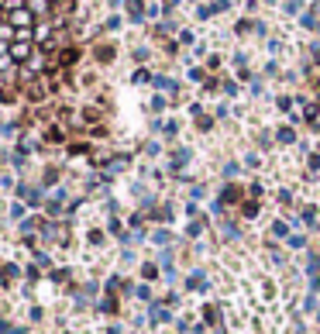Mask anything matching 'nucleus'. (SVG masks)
I'll list each match as a JSON object with an SVG mask.
<instances>
[{
	"mask_svg": "<svg viewBox=\"0 0 320 334\" xmlns=\"http://www.w3.org/2000/svg\"><path fill=\"white\" fill-rule=\"evenodd\" d=\"M221 200H224V203H238V200H241V186L227 183V186H224V193H221Z\"/></svg>",
	"mask_w": 320,
	"mask_h": 334,
	"instance_id": "9d476101",
	"label": "nucleus"
},
{
	"mask_svg": "<svg viewBox=\"0 0 320 334\" xmlns=\"http://www.w3.org/2000/svg\"><path fill=\"white\" fill-rule=\"evenodd\" d=\"M31 231H35V220L24 217V220H21V235H31Z\"/></svg>",
	"mask_w": 320,
	"mask_h": 334,
	"instance_id": "79ce46f5",
	"label": "nucleus"
},
{
	"mask_svg": "<svg viewBox=\"0 0 320 334\" xmlns=\"http://www.w3.org/2000/svg\"><path fill=\"white\" fill-rule=\"evenodd\" d=\"M151 245H162V248H169V245H172V231H155V235H151Z\"/></svg>",
	"mask_w": 320,
	"mask_h": 334,
	"instance_id": "dca6fc26",
	"label": "nucleus"
},
{
	"mask_svg": "<svg viewBox=\"0 0 320 334\" xmlns=\"http://www.w3.org/2000/svg\"><path fill=\"white\" fill-rule=\"evenodd\" d=\"M310 62L320 66V45H310Z\"/></svg>",
	"mask_w": 320,
	"mask_h": 334,
	"instance_id": "864d4df0",
	"label": "nucleus"
},
{
	"mask_svg": "<svg viewBox=\"0 0 320 334\" xmlns=\"http://www.w3.org/2000/svg\"><path fill=\"white\" fill-rule=\"evenodd\" d=\"M189 197L200 200V197H207V190H203V186H193V190H189Z\"/></svg>",
	"mask_w": 320,
	"mask_h": 334,
	"instance_id": "052dcab7",
	"label": "nucleus"
},
{
	"mask_svg": "<svg viewBox=\"0 0 320 334\" xmlns=\"http://www.w3.org/2000/svg\"><path fill=\"white\" fill-rule=\"evenodd\" d=\"M286 245H289L293 252H303V248H306V238H303V235H289V238H286Z\"/></svg>",
	"mask_w": 320,
	"mask_h": 334,
	"instance_id": "aec40b11",
	"label": "nucleus"
},
{
	"mask_svg": "<svg viewBox=\"0 0 320 334\" xmlns=\"http://www.w3.org/2000/svg\"><path fill=\"white\" fill-rule=\"evenodd\" d=\"M210 128H214V118H207V114H203V118H196V131H200V135H207Z\"/></svg>",
	"mask_w": 320,
	"mask_h": 334,
	"instance_id": "2f4dec72",
	"label": "nucleus"
},
{
	"mask_svg": "<svg viewBox=\"0 0 320 334\" xmlns=\"http://www.w3.org/2000/svg\"><path fill=\"white\" fill-rule=\"evenodd\" d=\"M306 169H310V173H320V152H310V155H306Z\"/></svg>",
	"mask_w": 320,
	"mask_h": 334,
	"instance_id": "473e14b6",
	"label": "nucleus"
},
{
	"mask_svg": "<svg viewBox=\"0 0 320 334\" xmlns=\"http://www.w3.org/2000/svg\"><path fill=\"white\" fill-rule=\"evenodd\" d=\"M141 279H145V283H155V279H158V265H155V262H145V265H141Z\"/></svg>",
	"mask_w": 320,
	"mask_h": 334,
	"instance_id": "4468645a",
	"label": "nucleus"
},
{
	"mask_svg": "<svg viewBox=\"0 0 320 334\" xmlns=\"http://www.w3.org/2000/svg\"><path fill=\"white\" fill-rule=\"evenodd\" d=\"M179 45H193V31H179Z\"/></svg>",
	"mask_w": 320,
	"mask_h": 334,
	"instance_id": "13d9d810",
	"label": "nucleus"
},
{
	"mask_svg": "<svg viewBox=\"0 0 320 334\" xmlns=\"http://www.w3.org/2000/svg\"><path fill=\"white\" fill-rule=\"evenodd\" d=\"M269 52H272V55H279V52H283V38H272V41H269Z\"/></svg>",
	"mask_w": 320,
	"mask_h": 334,
	"instance_id": "de8ad7c7",
	"label": "nucleus"
},
{
	"mask_svg": "<svg viewBox=\"0 0 320 334\" xmlns=\"http://www.w3.org/2000/svg\"><path fill=\"white\" fill-rule=\"evenodd\" d=\"M7 220H24V207H21V203H11V207H7Z\"/></svg>",
	"mask_w": 320,
	"mask_h": 334,
	"instance_id": "412c9836",
	"label": "nucleus"
},
{
	"mask_svg": "<svg viewBox=\"0 0 320 334\" xmlns=\"http://www.w3.org/2000/svg\"><path fill=\"white\" fill-rule=\"evenodd\" d=\"M224 93H227V97H238V93H241V86H238L234 79H227V83H224Z\"/></svg>",
	"mask_w": 320,
	"mask_h": 334,
	"instance_id": "c9c22d12",
	"label": "nucleus"
},
{
	"mask_svg": "<svg viewBox=\"0 0 320 334\" xmlns=\"http://www.w3.org/2000/svg\"><path fill=\"white\" fill-rule=\"evenodd\" d=\"M103 28H107V31H117V28H121V18H117V14H111V18H107V24H103Z\"/></svg>",
	"mask_w": 320,
	"mask_h": 334,
	"instance_id": "37998d69",
	"label": "nucleus"
},
{
	"mask_svg": "<svg viewBox=\"0 0 320 334\" xmlns=\"http://www.w3.org/2000/svg\"><path fill=\"white\" fill-rule=\"evenodd\" d=\"M272 238H289V224L286 220H276L272 224Z\"/></svg>",
	"mask_w": 320,
	"mask_h": 334,
	"instance_id": "bb28decb",
	"label": "nucleus"
},
{
	"mask_svg": "<svg viewBox=\"0 0 320 334\" xmlns=\"http://www.w3.org/2000/svg\"><path fill=\"white\" fill-rule=\"evenodd\" d=\"M251 93H255V97H262V93H265V83H262V79H255V83H251Z\"/></svg>",
	"mask_w": 320,
	"mask_h": 334,
	"instance_id": "5fc2aeb1",
	"label": "nucleus"
},
{
	"mask_svg": "<svg viewBox=\"0 0 320 334\" xmlns=\"http://www.w3.org/2000/svg\"><path fill=\"white\" fill-rule=\"evenodd\" d=\"M221 62H224L221 55H210V59H207V66H210V69H221Z\"/></svg>",
	"mask_w": 320,
	"mask_h": 334,
	"instance_id": "0e129e2a",
	"label": "nucleus"
},
{
	"mask_svg": "<svg viewBox=\"0 0 320 334\" xmlns=\"http://www.w3.org/2000/svg\"><path fill=\"white\" fill-rule=\"evenodd\" d=\"M303 220L306 228H317V207H303Z\"/></svg>",
	"mask_w": 320,
	"mask_h": 334,
	"instance_id": "c85d7f7f",
	"label": "nucleus"
},
{
	"mask_svg": "<svg viewBox=\"0 0 320 334\" xmlns=\"http://www.w3.org/2000/svg\"><path fill=\"white\" fill-rule=\"evenodd\" d=\"M238 173H241V162H227V165H224V179H231V183H234Z\"/></svg>",
	"mask_w": 320,
	"mask_h": 334,
	"instance_id": "7c9ffc66",
	"label": "nucleus"
},
{
	"mask_svg": "<svg viewBox=\"0 0 320 334\" xmlns=\"http://www.w3.org/2000/svg\"><path fill=\"white\" fill-rule=\"evenodd\" d=\"M107 334H121V324H111V327H107Z\"/></svg>",
	"mask_w": 320,
	"mask_h": 334,
	"instance_id": "69168bd1",
	"label": "nucleus"
},
{
	"mask_svg": "<svg viewBox=\"0 0 320 334\" xmlns=\"http://www.w3.org/2000/svg\"><path fill=\"white\" fill-rule=\"evenodd\" d=\"M186 290H193V293H207V290H210V283H207V275H203V269H193V272L186 275Z\"/></svg>",
	"mask_w": 320,
	"mask_h": 334,
	"instance_id": "20e7f679",
	"label": "nucleus"
},
{
	"mask_svg": "<svg viewBox=\"0 0 320 334\" xmlns=\"http://www.w3.org/2000/svg\"><path fill=\"white\" fill-rule=\"evenodd\" d=\"M248 31H255V21H251V18H245V21L234 24V35H248Z\"/></svg>",
	"mask_w": 320,
	"mask_h": 334,
	"instance_id": "b1692460",
	"label": "nucleus"
},
{
	"mask_svg": "<svg viewBox=\"0 0 320 334\" xmlns=\"http://www.w3.org/2000/svg\"><path fill=\"white\" fill-rule=\"evenodd\" d=\"M124 7H128V21H131V24H141V21L148 18V4H145V0H128Z\"/></svg>",
	"mask_w": 320,
	"mask_h": 334,
	"instance_id": "7ed1b4c3",
	"label": "nucleus"
},
{
	"mask_svg": "<svg viewBox=\"0 0 320 334\" xmlns=\"http://www.w3.org/2000/svg\"><path fill=\"white\" fill-rule=\"evenodd\" d=\"M0 186H4V190H14V176H7V173H0Z\"/></svg>",
	"mask_w": 320,
	"mask_h": 334,
	"instance_id": "8fccbe9b",
	"label": "nucleus"
},
{
	"mask_svg": "<svg viewBox=\"0 0 320 334\" xmlns=\"http://www.w3.org/2000/svg\"><path fill=\"white\" fill-rule=\"evenodd\" d=\"M24 272H28V279H31V283H35V279H41V265H35V262H31Z\"/></svg>",
	"mask_w": 320,
	"mask_h": 334,
	"instance_id": "4c0bfd02",
	"label": "nucleus"
},
{
	"mask_svg": "<svg viewBox=\"0 0 320 334\" xmlns=\"http://www.w3.org/2000/svg\"><path fill=\"white\" fill-rule=\"evenodd\" d=\"M241 214H245V217H255V214H258V207H255V200H248L245 207H241Z\"/></svg>",
	"mask_w": 320,
	"mask_h": 334,
	"instance_id": "a19ab883",
	"label": "nucleus"
},
{
	"mask_svg": "<svg viewBox=\"0 0 320 334\" xmlns=\"http://www.w3.org/2000/svg\"><path fill=\"white\" fill-rule=\"evenodd\" d=\"M134 59L145 62V59H148V48H145V45H141V48H134Z\"/></svg>",
	"mask_w": 320,
	"mask_h": 334,
	"instance_id": "bf43d9fd",
	"label": "nucleus"
},
{
	"mask_svg": "<svg viewBox=\"0 0 320 334\" xmlns=\"http://www.w3.org/2000/svg\"><path fill=\"white\" fill-rule=\"evenodd\" d=\"M151 79H155V76H151L148 69H145V66H141V69H134V76H131V83H138V86H141V83H151Z\"/></svg>",
	"mask_w": 320,
	"mask_h": 334,
	"instance_id": "4be33fe9",
	"label": "nucleus"
},
{
	"mask_svg": "<svg viewBox=\"0 0 320 334\" xmlns=\"http://www.w3.org/2000/svg\"><path fill=\"white\" fill-rule=\"evenodd\" d=\"M166 107H169V100L162 97V93H155V97L148 100V110H151V114H162V110H166Z\"/></svg>",
	"mask_w": 320,
	"mask_h": 334,
	"instance_id": "f8f14e48",
	"label": "nucleus"
},
{
	"mask_svg": "<svg viewBox=\"0 0 320 334\" xmlns=\"http://www.w3.org/2000/svg\"><path fill=\"white\" fill-rule=\"evenodd\" d=\"M18 275H21V269L14 265V262H4V265H0V286H11Z\"/></svg>",
	"mask_w": 320,
	"mask_h": 334,
	"instance_id": "423d86ee",
	"label": "nucleus"
},
{
	"mask_svg": "<svg viewBox=\"0 0 320 334\" xmlns=\"http://www.w3.org/2000/svg\"><path fill=\"white\" fill-rule=\"evenodd\" d=\"M35 52H38V48H35V45H31V41H28V38H18V41H14V45H11V59L18 62V66H24V62L31 59Z\"/></svg>",
	"mask_w": 320,
	"mask_h": 334,
	"instance_id": "f03ea898",
	"label": "nucleus"
},
{
	"mask_svg": "<svg viewBox=\"0 0 320 334\" xmlns=\"http://www.w3.org/2000/svg\"><path fill=\"white\" fill-rule=\"evenodd\" d=\"M189 114L193 118H203V103H189Z\"/></svg>",
	"mask_w": 320,
	"mask_h": 334,
	"instance_id": "4d7b16f0",
	"label": "nucleus"
},
{
	"mask_svg": "<svg viewBox=\"0 0 320 334\" xmlns=\"http://www.w3.org/2000/svg\"><path fill=\"white\" fill-rule=\"evenodd\" d=\"M35 18H38V14L31 11V7H18V11H11V14H7V21H11L18 31H35V24H38Z\"/></svg>",
	"mask_w": 320,
	"mask_h": 334,
	"instance_id": "f257e3e1",
	"label": "nucleus"
},
{
	"mask_svg": "<svg viewBox=\"0 0 320 334\" xmlns=\"http://www.w3.org/2000/svg\"><path fill=\"white\" fill-rule=\"evenodd\" d=\"M303 310H306V314H313V310H317V300H313V293L306 296V303H303Z\"/></svg>",
	"mask_w": 320,
	"mask_h": 334,
	"instance_id": "603ef678",
	"label": "nucleus"
},
{
	"mask_svg": "<svg viewBox=\"0 0 320 334\" xmlns=\"http://www.w3.org/2000/svg\"><path fill=\"white\" fill-rule=\"evenodd\" d=\"M303 11V0H283V14H289V18H296Z\"/></svg>",
	"mask_w": 320,
	"mask_h": 334,
	"instance_id": "2eb2a0df",
	"label": "nucleus"
},
{
	"mask_svg": "<svg viewBox=\"0 0 320 334\" xmlns=\"http://www.w3.org/2000/svg\"><path fill=\"white\" fill-rule=\"evenodd\" d=\"M241 165H245V169H258V165H262V155H258V152H248Z\"/></svg>",
	"mask_w": 320,
	"mask_h": 334,
	"instance_id": "a878e982",
	"label": "nucleus"
},
{
	"mask_svg": "<svg viewBox=\"0 0 320 334\" xmlns=\"http://www.w3.org/2000/svg\"><path fill=\"white\" fill-rule=\"evenodd\" d=\"M262 193H265V183H258V179H255V183L248 186V197H251V200H262Z\"/></svg>",
	"mask_w": 320,
	"mask_h": 334,
	"instance_id": "c756f323",
	"label": "nucleus"
},
{
	"mask_svg": "<svg viewBox=\"0 0 320 334\" xmlns=\"http://www.w3.org/2000/svg\"><path fill=\"white\" fill-rule=\"evenodd\" d=\"M214 11H217V14H224V11H231V0H214Z\"/></svg>",
	"mask_w": 320,
	"mask_h": 334,
	"instance_id": "09e8293b",
	"label": "nucleus"
},
{
	"mask_svg": "<svg viewBox=\"0 0 320 334\" xmlns=\"http://www.w3.org/2000/svg\"><path fill=\"white\" fill-rule=\"evenodd\" d=\"M0 334H28V327H14L11 320H0Z\"/></svg>",
	"mask_w": 320,
	"mask_h": 334,
	"instance_id": "cd10ccee",
	"label": "nucleus"
},
{
	"mask_svg": "<svg viewBox=\"0 0 320 334\" xmlns=\"http://www.w3.org/2000/svg\"><path fill=\"white\" fill-rule=\"evenodd\" d=\"M28 7L35 11L38 18H48L52 14V0H28Z\"/></svg>",
	"mask_w": 320,
	"mask_h": 334,
	"instance_id": "6e6552de",
	"label": "nucleus"
},
{
	"mask_svg": "<svg viewBox=\"0 0 320 334\" xmlns=\"http://www.w3.org/2000/svg\"><path fill=\"white\" fill-rule=\"evenodd\" d=\"M151 83H155L162 93H179V83H176V79H169V76H155Z\"/></svg>",
	"mask_w": 320,
	"mask_h": 334,
	"instance_id": "0eeeda50",
	"label": "nucleus"
},
{
	"mask_svg": "<svg viewBox=\"0 0 320 334\" xmlns=\"http://www.w3.org/2000/svg\"><path fill=\"white\" fill-rule=\"evenodd\" d=\"M107 235H114V238H121V235H124V224H121L117 217H111V220H107Z\"/></svg>",
	"mask_w": 320,
	"mask_h": 334,
	"instance_id": "393cba45",
	"label": "nucleus"
},
{
	"mask_svg": "<svg viewBox=\"0 0 320 334\" xmlns=\"http://www.w3.org/2000/svg\"><path fill=\"white\" fill-rule=\"evenodd\" d=\"M134 296H138V300H145V303H151V290H148V286H138Z\"/></svg>",
	"mask_w": 320,
	"mask_h": 334,
	"instance_id": "58836bf2",
	"label": "nucleus"
},
{
	"mask_svg": "<svg viewBox=\"0 0 320 334\" xmlns=\"http://www.w3.org/2000/svg\"><path fill=\"white\" fill-rule=\"evenodd\" d=\"M145 152H148V155H158L162 148H158V141H148V145H145Z\"/></svg>",
	"mask_w": 320,
	"mask_h": 334,
	"instance_id": "680f3d73",
	"label": "nucleus"
},
{
	"mask_svg": "<svg viewBox=\"0 0 320 334\" xmlns=\"http://www.w3.org/2000/svg\"><path fill=\"white\" fill-rule=\"evenodd\" d=\"M317 324H320V310H317Z\"/></svg>",
	"mask_w": 320,
	"mask_h": 334,
	"instance_id": "338daca9",
	"label": "nucleus"
},
{
	"mask_svg": "<svg viewBox=\"0 0 320 334\" xmlns=\"http://www.w3.org/2000/svg\"><path fill=\"white\" fill-rule=\"evenodd\" d=\"M162 131H166V138H176V135H179V121H166Z\"/></svg>",
	"mask_w": 320,
	"mask_h": 334,
	"instance_id": "f704fd0d",
	"label": "nucleus"
},
{
	"mask_svg": "<svg viewBox=\"0 0 320 334\" xmlns=\"http://www.w3.org/2000/svg\"><path fill=\"white\" fill-rule=\"evenodd\" d=\"M276 73H279V62L269 59V62H265V76H276Z\"/></svg>",
	"mask_w": 320,
	"mask_h": 334,
	"instance_id": "49530a36",
	"label": "nucleus"
},
{
	"mask_svg": "<svg viewBox=\"0 0 320 334\" xmlns=\"http://www.w3.org/2000/svg\"><path fill=\"white\" fill-rule=\"evenodd\" d=\"M103 238H107V231H100V228H90V231H86V245H93V248H103Z\"/></svg>",
	"mask_w": 320,
	"mask_h": 334,
	"instance_id": "9b49d317",
	"label": "nucleus"
},
{
	"mask_svg": "<svg viewBox=\"0 0 320 334\" xmlns=\"http://www.w3.org/2000/svg\"><path fill=\"white\" fill-rule=\"evenodd\" d=\"M141 220H145V217H141V214H131V217H128V224H131L134 231H141Z\"/></svg>",
	"mask_w": 320,
	"mask_h": 334,
	"instance_id": "3c124183",
	"label": "nucleus"
},
{
	"mask_svg": "<svg viewBox=\"0 0 320 334\" xmlns=\"http://www.w3.org/2000/svg\"><path fill=\"white\" fill-rule=\"evenodd\" d=\"M214 14H217V11H214V4H200V7H196V21H210Z\"/></svg>",
	"mask_w": 320,
	"mask_h": 334,
	"instance_id": "6ab92c4d",
	"label": "nucleus"
},
{
	"mask_svg": "<svg viewBox=\"0 0 320 334\" xmlns=\"http://www.w3.org/2000/svg\"><path fill=\"white\" fill-rule=\"evenodd\" d=\"M255 35H258V38H265V35H269V28H265V21H255Z\"/></svg>",
	"mask_w": 320,
	"mask_h": 334,
	"instance_id": "6e6d98bb",
	"label": "nucleus"
},
{
	"mask_svg": "<svg viewBox=\"0 0 320 334\" xmlns=\"http://www.w3.org/2000/svg\"><path fill=\"white\" fill-rule=\"evenodd\" d=\"M52 279H56V283H66V279H69V269H52Z\"/></svg>",
	"mask_w": 320,
	"mask_h": 334,
	"instance_id": "a18cd8bd",
	"label": "nucleus"
},
{
	"mask_svg": "<svg viewBox=\"0 0 320 334\" xmlns=\"http://www.w3.org/2000/svg\"><path fill=\"white\" fill-rule=\"evenodd\" d=\"M224 235L238 241V238H241V228H238V224H224Z\"/></svg>",
	"mask_w": 320,
	"mask_h": 334,
	"instance_id": "e433bc0d",
	"label": "nucleus"
},
{
	"mask_svg": "<svg viewBox=\"0 0 320 334\" xmlns=\"http://www.w3.org/2000/svg\"><path fill=\"white\" fill-rule=\"evenodd\" d=\"M272 135H276V131H272ZM269 135V131H262V135H258V145H262V148H269V145H272V141H276V138Z\"/></svg>",
	"mask_w": 320,
	"mask_h": 334,
	"instance_id": "c03bdc74",
	"label": "nucleus"
},
{
	"mask_svg": "<svg viewBox=\"0 0 320 334\" xmlns=\"http://www.w3.org/2000/svg\"><path fill=\"white\" fill-rule=\"evenodd\" d=\"M189 158H193V148H186V145H183V148H176V152L169 155V169H172V173H179Z\"/></svg>",
	"mask_w": 320,
	"mask_h": 334,
	"instance_id": "39448f33",
	"label": "nucleus"
},
{
	"mask_svg": "<svg viewBox=\"0 0 320 334\" xmlns=\"http://www.w3.org/2000/svg\"><path fill=\"white\" fill-rule=\"evenodd\" d=\"M117 286H121V279H117V275H111V279H107V293H114Z\"/></svg>",
	"mask_w": 320,
	"mask_h": 334,
	"instance_id": "e2e57ef3",
	"label": "nucleus"
},
{
	"mask_svg": "<svg viewBox=\"0 0 320 334\" xmlns=\"http://www.w3.org/2000/svg\"><path fill=\"white\" fill-rule=\"evenodd\" d=\"M189 79H193V83H207V73H203L200 66H189Z\"/></svg>",
	"mask_w": 320,
	"mask_h": 334,
	"instance_id": "72a5a7b5",
	"label": "nucleus"
},
{
	"mask_svg": "<svg viewBox=\"0 0 320 334\" xmlns=\"http://www.w3.org/2000/svg\"><path fill=\"white\" fill-rule=\"evenodd\" d=\"M203 228H207V220H189L186 238H200V235H203Z\"/></svg>",
	"mask_w": 320,
	"mask_h": 334,
	"instance_id": "a211bd4d",
	"label": "nucleus"
},
{
	"mask_svg": "<svg viewBox=\"0 0 320 334\" xmlns=\"http://www.w3.org/2000/svg\"><path fill=\"white\" fill-rule=\"evenodd\" d=\"M276 141H279V145H296V131H293V128H276Z\"/></svg>",
	"mask_w": 320,
	"mask_h": 334,
	"instance_id": "1a4fd4ad",
	"label": "nucleus"
},
{
	"mask_svg": "<svg viewBox=\"0 0 320 334\" xmlns=\"http://www.w3.org/2000/svg\"><path fill=\"white\" fill-rule=\"evenodd\" d=\"M293 103H296V97H289V93H283V97H276V107H279L283 114H289V110H293Z\"/></svg>",
	"mask_w": 320,
	"mask_h": 334,
	"instance_id": "f3484780",
	"label": "nucleus"
},
{
	"mask_svg": "<svg viewBox=\"0 0 320 334\" xmlns=\"http://www.w3.org/2000/svg\"><path fill=\"white\" fill-rule=\"evenodd\" d=\"M128 165H131V155H128V152H124V155H114V158H111V169H114V173H124Z\"/></svg>",
	"mask_w": 320,
	"mask_h": 334,
	"instance_id": "ddd939ff",
	"label": "nucleus"
},
{
	"mask_svg": "<svg viewBox=\"0 0 320 334\" xmlns=\"http://www.w3.org/2000/svg\"><path fill=\"white\" fill-rule=\"evenodd\" d=\"M96 310H103V314H117V300H114V296H103V303H96Z\"/></svg>",
	"mask_w": 320,
	"mask_h": 334,
	"instance_id": "5701e85b",
	"label": "nucleus"
},
{
	"mask_svg": "<svg viewBox=\"0 0 320 334\" xmlns=\"http://www.w3.org/2000/svg\"><path fill=\"white\" fill-rule=\"evenodd\" d=\"M279 203H283V207H289V203H293V190H279Z\"/></svg>",
	"mask_w": 320,
	"mask_h": 334,
	"instance_id": "ea45409f",
	"label": "nucleus"
}]
</instances>
